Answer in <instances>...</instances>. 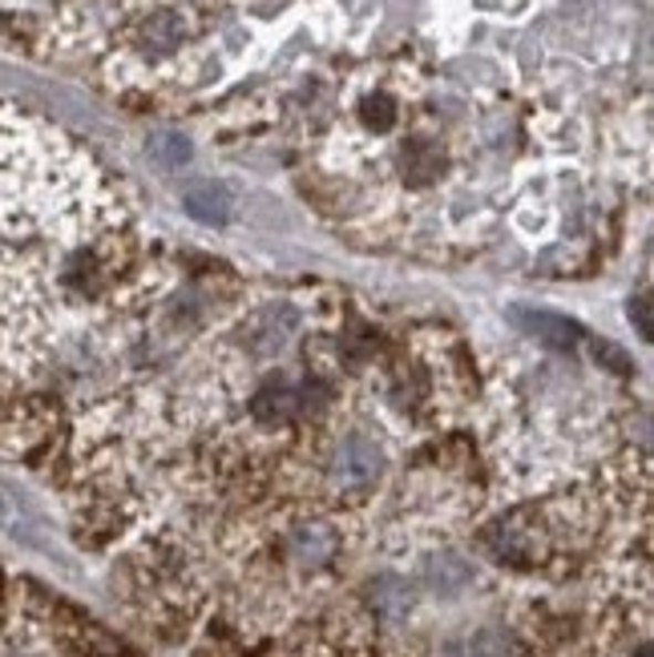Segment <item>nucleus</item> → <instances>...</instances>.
Returning a JSON list of instances; mask_svg holds the SVG:
<instances>
[{"label": "nucleus", "mask_w": 654, "mask_h": 657, "mask_svg": "<svg viewBox=\"0 0 654 657\" xmlns=\"http://www.w3.org/2000/svg\"><path fill=\"white\" fill-rule=\"evenodd\" d=\"M183 206L186 215L198 218V222H207V227H222L230 215H235V194H230L227 181H190L183 190Z\"/></svg>", "instance_id": "f257e3e1"}, {"label": "nucleus", "mask_w": 654, "mask_h": 657, "mask_svg": "<svg viewBox=\"0 0 654 657\" xmlns=\"http://www.w3.org/2000/svg\"><path fill=\"white\" fill-rule=\"evenodd\" d=\"M380 448L372 440H364V436H352V440L340 444V452H335V480L340 484H367V480L380 472Z\"/></svg>", "instance_id": "f03ea898"}, {"label": "nucleus", "mask_w": 654, "mask_h": 657, "mask_svg": "<svg viewBox=\"0 0 654 657\" xmlns=\"http://www.w3.org/2000/svg\"><path fill=\"white\" fill-rule=\"evenodd\" d=\"M513 323L526 335H533L538 343H550V347H574V340L582 335V327L578 323H570V319L553 315V311H529V306H517L513 311Z\"/></svg>", "instance_id": "7ed1b4c3"}, {"label": "nucleus", "mask_w": 654, "mask_h": 657, "mask_svg": "<svg viewBox=\"0 0 654 657\" xmlns=\"http://www.w3.org/2000/svg\"><path fill=\"white\" fill-rule=\"evenodd\" d=\"M149 158L158 161L162 170H183L190 161V142L183 134H174V129H162V134L149 137Z\"/></svg>", "instance_id": "20e7f679"}, {"label": "nucleus", "mask_w": 654, "mask_h": 657, "mask_svg": "<svg viewBox=\"0 0 654 657\" xmlns=\"http://www.w3.org/2000/svg\"><path fill=\"white\" fill-rule=\"evenodd\" d=\"M142 36H146V45H154L158 53H170V49L183 41V24H178L174 12H158V17H149V21L142 24Z\"/></svg>", "instance_id": "39448f33"}, {"label": "nucleus", "mask_w": 654, "mask_h": 657, "mask_svg": "<svg viewBox=\"0 0 654 657\" xmlns=\"http://www.w3.org/2000/svg\"><path fill=\"white\" fill-rule=\"evenodd\" d=\"M364 122L372 125V129H392V122H396V109H392L388 97H372V102L364 105Z\"/></svg>", "instance_id": "423d86ee"}, {"label": "nucleus", "mask_w": 654, "mask_h": 657, "mask_svg": "<svg viewBox=\"0 0 654 657\" xmlns=\"http://www.w3.org/2000/svg\"><path fill=\"white\" fill-rule=\"evenodd\" d=\"M594 359H598V363H606V367H610L614 375H631V372H634V363L626 359V355H622L619 347H614V343H606V340H598V343H594Z\"/></svg>", "instance_id": "0eeeda50"}, {"label": "nucleus", "mask_w": 654, "mask_h": 657, "mask_svg": "<svg viewBox=\"0 0 654 657\" xmlns=\"http://www.w3.org/2000/svg\"><path fill=\"white\" fill-rule=\"evenodd\" d=\"M631 323L639 327V335H643L646 343L654 340V327H651V299H646V295H639V299L631 303Z\"/></svg>", "instance_id": "6e6552de"}]
</instances>
